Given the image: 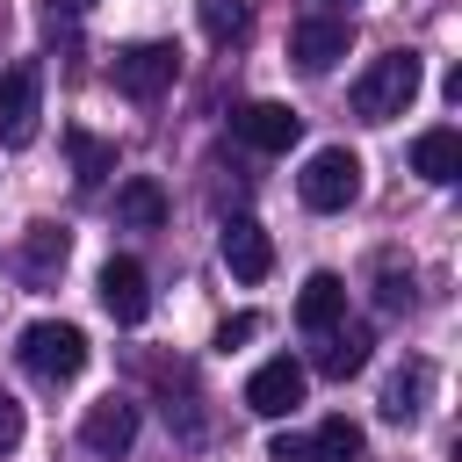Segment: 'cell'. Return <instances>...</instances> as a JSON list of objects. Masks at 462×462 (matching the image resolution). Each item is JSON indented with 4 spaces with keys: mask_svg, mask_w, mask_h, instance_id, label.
<instances>
[{
    "mask_svg": "<svg viewBox=\"0 0 462 462\" xmlns=\"http://www.w3.org/2000/svg\"><path fill=\"white\" fill-rule=\"evenodd\" d=\"M419 79H426L419 51H383V58L354 79V116H361V123H397V116L419 101Z\"/></svg>",
    "mask_w": 462,
    "mask_h": 462,
    "instance_id": "obj_1",
    "label": "cell"
},
{
    "mask_svg": "<svg viewBox=\"0 0 462 462\" xmlns=\"http://www.w3.org/2000/svg\"><path fill=\"white\" fill-rule=\"evenodd\" d=\"M22 368L36 375V383H79V368H87V332L79 325H65V318H36L29 332H22Z\"/></svg>",
    "mask_w": 462,
    "mask_h": 462,
    "instance_id": "obj_2",
    "label": "cell"
},
{
    "mask_svg": "<svg viewBox=\"0 0 462 462\" xmlns=\"http://www.w3.org/2000/svg\"><path fill=\"white\" fill-rule=\"evenodd\" d=\"M296 195H303V209H346L354 195H361V159L346 152V144H325V152H310V166L296 173Z\"/></svg>",
    "mask_w": 462,
    "mask_h": 462,
    "instance_id": "obj_3",
    "label": "cell"
},
{
    "mask_svg": "<svg viewBox=\"0 0 462 462\" xmlns=\"http://www.w3.org/2000/svg\"><path fill=\"white\" fill-rule=\"evenodd\" d=\"M108 79H116V94H130V101H159V94L180 79V51H173V43H123L116 65H108Z\"/></svg>",
    "mask_w": 462,
    "mask_h": 462,
    "instance_id": "obj_4",
    "label": "cell"
},
{
    "mask_svg": "<svg viewBox=\"0 0 462 462\" xmlns=\"http://www.w3.org/2000/svg\"><path fill=\"white\" fill-rule=\"evenodd\" d=\"M36 116H43V72L22 58V65L0 72V144L22 152V144L36 137Z\"/></svg>",
    "mask_w": 462,
    "mask_h": 462,
    "instance_id": "obj_5",
    "label": "cell"
},
{
    "mask_svg": "<svg viewBox=\"0 0 462 462\" xmlns=\"http://www.w3.org/2000/svg\"><path fill=\"white\" fill-rule=\"evenodd\" d=\"M101 310H108L116 325H144V310H152V274H144L130 253H116V260L101 267Z\"/></svg>",
    "mask_w": 462,
    "mask_h": 462,
    "instance_id": "obj_6",
    "label": "cell"
},
{
    "mask_svg": "<svg viewBox=\"0 0 462 462\" xmlns=\"http://www.w3.org/2000/svg\"><path fill=\"white\" fill-rule=\"evenodd\" d=\"M303 404V361H260L253 368V383H245V411H260V419H289Z\"/></svg>",
    "mask_w": 462,
    "mask_h": 462,
    "instance_id": "obj_7",
    "label": "cell"
},
{
    "mask_svg": "<svg viewBox=\"0 0 462 462\" xmlns=\"http://www.w3.org/2000/svg\"><path fill=\"white\" fill-rule=\"evenodd\" d=\"M346 43H354L346 14H310V22H296V36H289V58H296L303 72H332V65L346 58Z\"/></svg>",
    "mask_w": 462,
    "mask_h": 462,
    "instance_id": "obj_8",
    "label": "cell"
},
{
    "mask_svg": "<svg viewBox=\"0 0 462 462\" xmlns=\"http://www.w3.org/2000/svg\"><path fill=\"white\" fill-rule=\"evenodd\" d=\"M231 130H238L253 152H289V144L303 137V116L282 108V101H245V108L231 116Z\"/></svg>",
    "mask_w": 462,
    "mask_h": 462,
    "instance_id": "obj_9",
    "label": "cell"
},
{
    "mask_svg": "<svg viewBox=\"0 0 462 462\" xmlns=\"http://www.w3.org/2000/svg\"><path fill=\"white\" fill-rule=\"evenodd\" d=\"M411 173L433 180V188H455V180H462V130H455V123L419 130V137H411Z\"/></svg>",
    "mask_w": 462,
    "mask_h": 462,
    "instance_id": "obj_10",
    "label": "cell"
},
{
    "mask_svg": "<svg viewBox=\"0 0 462 462\" xmlns=\"http://www.w3.org/2000/svg\"><path fill=\"white\" fill-rule=\"evenodd\" d=\"M79 440H87L94 455H130V440H137V404H123V397H101V404H87V419H79Z\"/></svg>",
    "mask_w": 462,
    "mask_h": 462,
    "instance_id": "obj_11",
    "label": "cell"
},
{
    "mask_svg": "<svg viewBox=\"0 0 462 462\" xmlns=\"http://www.w3.org/2000/svg\"><path fill=\"white\" fill-rule=\"evenodd\" d=\"M224 267H231L238 282H267V267H274V238H267L253 217H231V224H224Z\"/></svg>",
    "mask_w": 462,
    "mask_h": 462,
    "instance_id": "obj_12",
    "label": "cell"
},
{
    "mask_svg": "<svg viewBox=\"0 0 462 462\" xmlns=\"http://www.w3.org/2000/svg\"><path fill=\"white\" fill-rule=\"evenodd\" d=\"M325 346H318V375H332V383H346V375H361L368 368V325H325L318 332Z\"/></svg>",
    "mask_w": 462,
    "mask_h": 462,
    "instance_id": "obj_13",
    "label": "cell"
},
{
    "mask_svg": "<svg viewBox=\"0 0 462 462\" xmlns=\"http://www.w3.org/2000/svg\"><path fill=\"white\" fill-rule=\"evenodd\" d=\"M346 318V282L332 274V267H318L310 282H303V296H296V325L303 332H325V325H339Z\"/></svg>",
    "mask_w": 462,
    "mask_h": 462,
    "instance_id": "obj_14",
    "label": "cell"
},
{
    "mask_svg": "<svg viewBox=\"0 0 462 462\" xmlns=\"http://www.w3.org/2000/svg\"><path fill=\"white\" fill-rule=\"evenodd\" d=\"M116 217H123L130 231H159V224H166V188H159L152 173H130V180L116 188Z\"/></svg>",
    "mask_w": 462,
    "mask_h": 462,
    "instance_id": "obj_15",
    "label": "cell"
},
{
    "mask_svg": "<svg viewBox=\"0 0 462 462\" xmlns=\"http://www.w3.org/2000/svg\"><path fill=\"white\" fill-rule=\"evenodd\" d=\"M65 152H72V180H79V188H101V180L116 173V144L94 137V130H65Z\"/></svg>",
    "mask_w": 462,
    "mask_h": 462,
    "instance_id": "obj_16",
    "label": "cell"
},
{
    "mask_svg": "<svg viewBox=\"0 0 462 462\" xmlns=\"http://www.w3.org/2000/svg\"><path fill=\"white\" fill-rule=\"evenodd\" d=\"M426 390H433V368L426 361H411V368H397L390 383H383V419H419V404H426Z\"/></svg>",
    "mask_w": 462,
    "mask_h": 462,
    "instance_id": "obj_17",
    "label": "cell"
},
{
    "mask_svg": "<svg viewBox=\"0 0 462 462\" xmlns=\"http://www.w3.org/2000/svg\"><path fill=\"white\" fill-rule=\"evenodd\" d=\"M310 448H318V462H354V455H361V426L339 411V419H325V426L310 433Z\"/></svg>",
    "mask_w": 462,
    "mask_h": 462,
    "instance_id": "obj_18",
    "label": "cell"
},
{
    "mask_svg": "<svg viewBox=\"0 0 462 462\" xmlns=\"http://www.w3.org/2000/svg\"><path fill=\"white\" fill-rule=\"evenodd\" d=\"M22 267H29V282H43V274H58V267H65V231H51V224H36V231H29V253H22Z\"/></svg>",
    "mask_w": 462,
    "mask_h": 462,
    "instance_id": "obj_19",
    "label": "cell"
},
{
    "mask_svg": "<svg viewBox=\"0 0 462 462\" xmlns=\"http://www.w3.org/2000/svg\"><path fill=\"white\" fill-rule=\"evenodd\" d=\"M375 303H383V310H411V267L375 260Z\"/></svg>",
    "mask_w": 462,
    "mask_h": 462,
    "instance_id": "obj_20",
    "label": "cell"
},
{
    "mask_svg": "<svg viewBox=\"0 0 462 462\" xmlns=\"http://www.w3.org/2000/svg\"><path fill=\"white\" fill-rule=\"evenodd\" d=\"M202 29H209V43H238L245 36V7L238 0H202Z\"/></svg>",
    "mask_w": 462,
    "mask_h": 462,
    "instance_id": "obj_21",
    "label": "cell"
},
{
    "mask_svg": "<svg viewBox=\"0 0 462 462\" xmlns=\"http://www.w3.org/2000/svg\"><path fill=\"white\" fill-rule=\"evenodd\" d=\"M253 332H260V318H253V310H231V318H224V325H217V346H224V354H231V346H245V339H253Z\"/></svg>",
    "mask_w": 462,
    "mask_h": 462,
    "instance_id": "obj_22",
    "label": "cell"
},
{
    "mask_svg": "<svg viewBox=\"0 0 462 462\" xmlns=\"http://www.w3.org/2000/svg\"><path fill=\"white\" fill-rule=\"evenodd\" d=\"M267 462H318V448H310L303 433H274V440H267Z\"/></svg>",
    "mask_w": 462,
    "mask_h": 462,
    "instance_id": "obj_23",
    "label": "cell"
},
{
    "mask_svg": "<svg viewBox=\"0 0 462 462\" xmlns=\"http://www.w3.org/2000/svg\"><path fill=\"white\" fill-rule=\"evenodd\" d=\"M14 440H22V404H14V397H0V455H7Z\"/></svg>",
    "mask_w": 462,
    "mask_h": 462,
    "instance_id": "obj_24",
    "label": "cell"
},
{
    "mask_svg": "<svg viewBox=\"0 0 462 462\" xmlns=\"http://www.w3.org/2000/svg\"><path fill=\"white\" fill-rule=\"evenodd\" d=\"M51 7H58V14H87L94 0H51Z\"/></svg>",
    "mask_w": 462,
    "mask_h": 462,
    "instance_id": "obj_25",
    "label": "cell"
}]
</instances>
